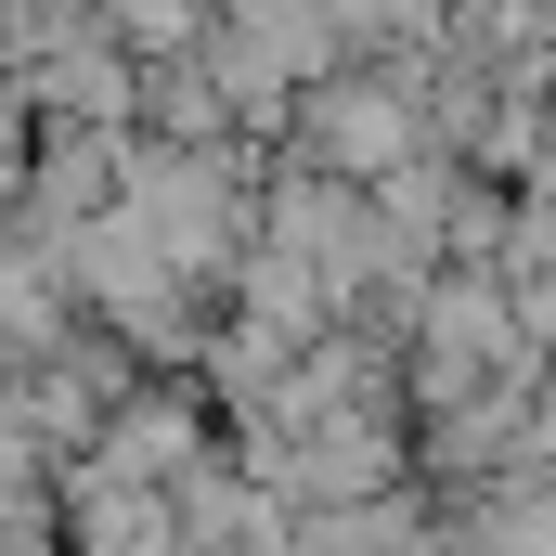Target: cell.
<instances>
[{
	"mask_svg": "<svg viewBox=\"0 0 556 556\" xmlns=\"http://www.w3.org/2000/svg\"><path fill=\"white\" fill-rule=\"evenodd\" d=\"M518 556H556V505H518V531H505Z\"/></svg>",
	"mask_w": 556,
	"mask_h": 556,
	"instance_id": "7a4b0ae2",
	"label": "cell"
},
{
	"mask_svg": "<svg viewBox=\"0 0 556 556\" xmlns=\"http://www.w3.org/2000/svg\"><path fill=\"white\" fill-rule=\"evenodd\" d=\"M324 142H337L350 168H389V155H402V104H389V91H337V104H324Z\"/></svg>",
	"mask_w": 556,
	"mask_h": 556,
	"instance_id": "6da1fadb",
	"label": "cell"
}]
</instances>
